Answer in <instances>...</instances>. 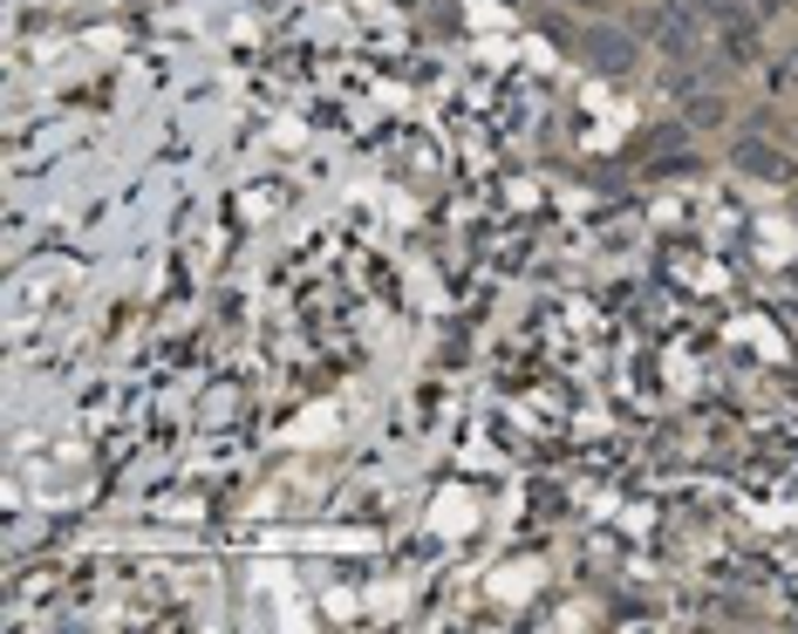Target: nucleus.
<instances>
[{
	"instance_id": "nucleus-1",
	"label": "nucleus",
	"mask_w": 798,
	"mask_h": 634,
	"mask_svg": "<svg viewBox=\"0 0 798 634\" xmlns=\"http://www.w3.org/2000/svg\"><path fill=\"white\" fill-rule=\"evenodd\" d=\"M580 48H588V62L608 69V76H621V69L634 62V34H628V28H588V41H580Z\"/></svg>"
},
{
	"instance_id": "nucleus-2",
	"label": "nucleus",
	"mask_w": 798,
	"mask_h": 634,
	"mask_svg": "<svg viewBox=\"0 0 798 634\" xmlns=\"http://www.w3.org/2000/svg\"><path fill=\"white\" fill-rule=\"evenodd\" d=\"M737 165L751 171V178H771V185H785V178H791V157H785V150H771V143H737Z\"/></svg>"
},
{
	"instance_id": "nucleus-3",
	"label": "nucleus",
	"mask_w": 798,
	"mask_h": 634,
	"mask_svg": "<svg viewBox=\"0 0 798 634\" xmlns=\"http://www.w3.org/2000/svg\"><path fill=\"white\" fill-rule=\"evenodd\" d=\"M656 41L669 48V56H689V48H697V28H682V21L662 14V21H656Z\"/></svg>"
},
{
	"instance_id": "nucleus-4",
	"label": "nucleus",
	"mask_w": 798,
	"mask_h": 634,
	"mask_svg": "<svg viewBox=\"0 0 798 634\" xmlns=\"http://www.w3.org/2000/svg\"><path fill=\"white\" fill-rule=\"evenodd\" d=\"M717 117H723L717 96H689V123H717Z\"/></svg>"
}]
</instances>
